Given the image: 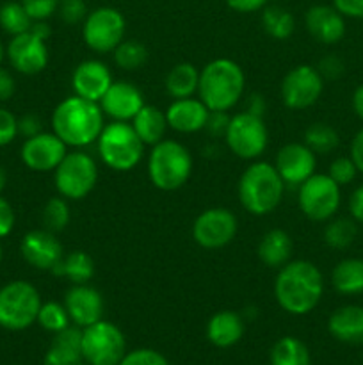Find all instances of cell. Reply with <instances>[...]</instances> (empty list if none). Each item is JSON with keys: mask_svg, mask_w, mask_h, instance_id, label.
<instances>
[{"mask_svg": "<svg viewBox=\"0 0 363 365\" xmlns=\"http://www.w3.org/2000/svg\"><path fill=\"white\" fill-rule=\"evenodd\" d=\"M199 70L191 63H178L167 71L164 88L173 100L191 98L198 95Z\"/></svg>", "mask_w": 363, "mask_h": 365, "instance_id": "f546056e", "label": "cell"}, {"mask_svg": "<svg viewBox=\"0 0 363 365\" xmlns=\"http://www.w3.org/2000/svg\"><path fill=\"white\" fill-rule=\"evenodd\" d=\"M228 123H230V116L228 113H219V110H210L209 121H206L205 130L214 138H224Z\"/></svg>", "mask_w": 363, "mask_h": 365, "instance_id": "c3c4849f", "label": "cell"}, {"mask_svg": "<svg viewBox=\"0 0 363 365\" xmlns=\"http://www.w3.org/2000/svg\"><path fill=\"white\" fill-rule=\"evenodd\" d=\"M260 24H262L263 32L269 38L276 39V41H285V39L292 38V34L295 31L294 14L280 6H269L267 4L262 9Z\"/></svg>", "mask_w": 363, "mask_h": 365, "instance_id": "1f68e13d", "label": "cell"}, {"mask_svg": "<svg viewBox=\"0 0 363 365\" xmlns=\"http://www.w3.org/2000/svg\"><path fill=\"white\" fill-rule=\"evenodd\" d=\"M302 143L312 150L315 155H327L333 153L340 145V135L330 123L317 121L312 123L302 134Z\"/></svg>", "mask_w": 363, "mask_h": 365, "instance_id": "836d02e7", "label": "cell"}, {"mask_svg": "<svg viewBox=\"0 0 363 365\" xmlns=\"http://www.w3.org/2000/svg\"><path fill=\"white\" fill-rule=\"evenodd\" d=\"M68 153V146L53 132H39L27 138L20 148V159L31 171L50 173L56 171Z\"/></svg>", "mask_w": 363, "mask_h": 365, "instance_id": "2e32d148", "label": "cell"}, {"mask_svg": "<svg viewBox=\"0 0 363 365\" xmlns=\"http://www.w3.org/2000/svg\"><path fill=\"white\" fill-rule=\"evenodd\" d=\"M60 365H85V362H73V364H60Z\"/></svg>", "mask_w": 363, "mask_h": 365, "instance_id": "6125c7cd", "label": "cell"}, {"mask_svg": "<svg viewBox=\"0 0 363 365\" xmlns=\"http://www.w3.org/2000/svg\"><path fill=\"white\" fill-rule=\"evenodd\" d=\"M237 232V216L226 207L205 209L192 223V239L205 250L224 248L233 241Z\"/></svg>", "mask_w": 363, "mask_h": 365, "instance_id": "5bb4252c", "label": "cell"}, {"mask_svg": "<svg viewBox=\"0 0 363 365\" xmlns=\"http://www.w3.org/2000/svg\"><path fill=\"white\" fill-rule=\"evenodd\" d=\"M88 13L89 11L84 0H60L59 9H57L60 21L66 25L82 24L85 16H88Z\"/></svg>", "mask_w": 363, "mask_h": 365, "instance_id": "60d3db41", "label": "cell"}, {"mask_svg": "<svg viewBox=\"0 0 363 365\" xmlns=\"http://www.w3.org/2000/svg\"><path fill=\"white\" fill-rule=\"evenodd\" d=\"M130 123L139 139L144 143V146H153L166 139L167 128H169L167 127L166 110L155 106H148V103L142 106V109L132 118Z\"/></svg>", "mask_w": 363, "mask_h": 365, "instance_id": "83f0119b", "label": "cell"}, {"mask_svg": "<svg viewBox=\"0 0 363 365\" xmlns=\"http://www.w3.org/2000/svg\"><path fill=\"white\" fill-rule=\"evenodd\" d=\"M6 184H7V173L6 170L0 166V195H2V191L6 189Z\"/></svg>", "mask_w": 363, "mask_h": 365, "instance_id": "680465c9", "label": "cell"}, {"mask_svg": "<svg viewBox=\"0 0 363 365\" xmlns=\"http://www.w3.org/2000/svg\"><path fill=\"white\" fill-rule=\"evenodd\" d=\"M4 59H6V46H4V43L0 41V66H2Z\"/></svg>", "mask_w": 363, "mask_h": 365, "instance_id": "91938a15", "label": "cell"}, {"mask_svg": "<svg viewBox=\"0 0 363 365\" xmlns=\"http://www.w3.org/2000/svg\"><path fill=\"white\" fill-rule=\"evenodd\" d=\"M305 27L315 41L337 45L345 36V18L327 4H315L305 13Z\"/></svg>", "mask_w": 363, "mask_h": 365, "instance_id": "7402d4cb", "label": "cell"}, {"mask_svg": "<svg viewBox=\"0 0 363 365\" xmlns=\"http://www.w3.org/2000/svg\"><path fill=\"white\" fill-rule=\"evenodd\" d=\"M20 253L28 266L38 271H50V273L56 269L57 264L64 257L60 241L53 232L46 228L27 232L20 241Z\"/></svg>", "mask_w": 363, "mask_h": 365, "instance_id": "e0dca14e", "label": "cell"}, {"mask_svg": "<svg viewBox=\"0 0 363 365\" xmlns=\"http://www.w3.org/2000/svg\"><path fill=\"white\" fill-rule=\"evenodd\" d=\"M127 355V341L120 327L105 319L82 328V359L85 365H117Z\"/></svg>", "mask_w": 363, "mask_h": 365, "instance_id": "8fae6325", "label": "cell"}, {"mask_svg": "<svg viewBox=\"0 0 363 365\" xmlns=\"http://www.w3.org/2000/svg\"><path fill=\"white\" fill-rule=\"evenodd\" d=\"M327 175L331 177V180L337 182L340 187H344V185H349L354 180L356 175H358V168L352 163L351 157H337V159L330 164Z\"/></svg>", "mask_w": 363, "mask_h": 365, "instance_id": "ab89813d", "label": "cell"}, {"mask_svg": "<svg viewBox=\"0 0 363 365\" xmlns=\"http://www.w3.org/2000/svg\"><path fill=\"white\" fill-rule=\"evenodd\" d=\"M274 299L290 316H306L324 296V277L310 260H288L278 269L273 285Z\"/></svg>", "mask_w": 363, "mask_h": 365, "instance_id": "6da1fadb", "label": "cell"}, {"mask_svg": "<svg viewBox=\"0 0 363 365\" xmlns=\"http://www.w3.org/2000/svg\"><path fill=\"white\" fill-rule=\"evenodd\" d=\"M246 75L241 64L233 59L219 57L199 70L198 98L209 110L228 113L244 96Z\"/></svg>", "mask_w": 363, "mask_h": 365, "instance_id": "3957f363", "label": "cell"}, {"mask_svg": "<svg viewBox=\"0 0 363 365\" xmlns=\"http://www.w3.org/2000/svg\"><path fill=\"white\" fill-rule=\"evenodd\" d=\"M270 365H312L308 348L298 337H281L270 349Z\"/></svg>", "mask_w": 363, "mask_h": 365, "instance_id": "d6a6232c", "label": "cell"}, {"mask_svg": "<svg viewBox=\"0 0 363 365\" xmlns=\"http://www.w3.org/2000/svg\"><path fill=\"white\" fill-rule=\"evenodd\" d=\"M342 191L327 173H313L298 187V205L302 216L315 223H326L337 216Z\"/></svg>", "mask_w": 363, "mask_h": 365, "instance_id": "30bf717a", "label": "cell"}, {"mask_svg": "<svg viewBox=\"0 0 363 365\" xmlns=\"http://www.w3.org/2000/svg\"><path fill=\"white\" fill-rule=\"evenodd\" d=\"M18 135V118L9 109L0 107V148L9 146Z\"/></svg>", "mask_w": 363, "mask_h": 365, "instance_id": "ee69618b", "label": "cell"}, {"mask_svg": "<svg viewBox=\"0 0 363 365\" xmlns=\"http://www.w3.org/2000/svg\"><path fill=\"white\" fill-rule=\"evenodd\" d=\"M144 143L135 134L130 121L105 123L96 139L100 160L117 173L135 170L144 157Z\"/></svg>", "mask_w": 363, "mask_h": 365, "instance_id": "8992f818", "label": "cell"}, {"mask_svg": "<svg viewBox=\"0 0 363 365\" xmlns=\"http://www.w3.org/2000/svg\"><path fill=\"white\" fill-rule=\"evenodd\" d=\"M114 64L120 70L135 71L148 61V48L137 39H123L112 52Z\"/></svg>", "mask_w": 363, "mask_h": 365, "instance_id": "8d00e7d4", "label": "cell"}, {"mask_svg": "<svg viewBox=\"0 0 363 365\" xmlns=\"http://www.w3.org/2000/svg\"><path fill=\"white\" fill-rule=\"evenodd\" d=\"M265 100H263L262 95H258V93H255V95H251L248 98V102H246V109L248 113H253L256 114V116H262L263 118V113H265Z\"/></svg>", "mask_w": 363, "mask_h": 365, "instance_id": "11a10c76", "label": "cell"}, {"mask_svg": "<svg viewBox=\"0 0 363 365\" xmlns=\"http://www.w3.org/2000/svg\"><path fill=\"white\" fill-rule=\"evenodd\" d=\"M63 303L66 307L71 324L75 327L88 328L103 319V310H105L103 296L89 284L71 285L64 292Z\"/></svg>", "mask_w": 363, "mask_h": 365, "instance_id": "d6986e66", "label": "cell"}, {"mask_svg": "<svg viewBox=\"0 0 363 365\" xmlns=\"http://www.w3.org/2000/svg\"><path fill=\"white\" fill-rule=\"evenodd\" d=\"M331 6L344 18H363V0H331Z\"/></svg>", "mask_w": 363, "mask_h": 365, "instance_id": "681fc988", "label": "cell"}, {"mask_svg": "<svg viewBox=\"0 0 363 365\" xmlns=\"http://www.w3.org/2000/svg\"><path fill=\"white\" fill-rule=\"evenodd\" d=\"M315 68L319 70L320 77L324 78V82H326V81H337V78H340L342 75H344V71H345L344 61H342L338 56H335V53L324 56L322 59L319 61V64H317Z\"/></svg>", "mask_w": 363, "mask_h": 365, "instance_id": "f6af8a7d", "label": "cell"}, {"mask_svg": "<svg viewBox=\"0 0 363 365\" xmlns=\"http://www.w3.org/2000/svg\"><path fill=\"white\" fill-rule=\"evenodd\" d=\"M71 220V210H70V202L63 196H52L48 202L45 203L41 212V221L43 228L53 232V234H59L64 228L70 225Z\"/></svg>", "mask_w": 363, "mask_h": 365, "instance_id": "74e56055", "label": "cell"}, {"mask_svg": "<svg viewBox=\"0 0 363 365\" xmlns=\"http://www.w3.org/2000/svg\"><path fill=\"white\" fill-rule=\"evenodd\" d=\"M349 212L358 225H363V184L352 191L349 198Z\"/></svg>", "mask_w": 363, "mask_h": 365, "instance_id": "f5cc1de1", "label": "cell"}, {"mask_svg": "<svg viewBox=\"0 0 363 365\" xmlns=\"http://www.w3.org/2000/svg\"><path fill=\"white\" fill-rule=\"evenodd\" d=\"M242 335H244V319L233 310H219L206 323V339L216 348H231L241 341Z\"/></svg>", "mask_w": 363, "mask_h": 365, "instance_id": "d4e9b609", "label": "cell"}, {"mask_svg": "<svg viewBox=\"0 0 363 365\" xmlns=\"http://www.w3.org/2000/svg\"><path fill=\"white\" fill-rule=\"evenodd\" d=\"M349 157H351L352 163L358 168V173L363 175V128H359L354 134V138H352Z\"/></svg>", "mask_w": 363, "mask_h": 365, "instance_id": "db71d44e", "label": "cell"}, {"mask_svg": "<svg viewBox=\"0 0 363 365\" xmlns=\"http://www.w3.org/2000/svg\"><path fill=\"white\" fill-rule=\"evenodd\" d=\"M16 225V214L13 205L4 196H0V239L7 237L14 230Z\"/></svg>", "mask_w": 363, "mask_h": 365, "instance_id": "bcb514c9", "label": "cell"}, {"mask_svg": "<svg viewBox=\"0 0 363 365\" xmlns=\"http://www.w3.org/2000/svg\"><path fill=\"white\" fill-rule=\"evenodd\" d=\"M36 323H38L45 331H50V334H59V331H63L64 328L70 327L71 321H70V316H68V310L66 307H64V303L46 302V303H41V309H39Z\"/></svg>", "mask_w": 363, "mask_h": 365, "instance_id": "f35d334b", "label": "cell"}, {"mask_svg": "<svg viewBox=\"0 0 363 365\" xmlns=\"http://www.w3.org/2000/svg\"><path fill=\"white\" fill-rule=\"evenodd\" d=\"M331 285L342 296L363 294V259L340 260L331 271Z\"/></svg>", "mask_w": 363, "mask_h": 365, "instance_id": "f1b7e54d", "label": "cell"}, {"mask_svg": "<svg viewBox=\"0 0 363 365\" xmlns=\"http://www.w3.org/2000/svg\"><path fill=\"white\" fill-rule=\"evenodd\" d=\"M73 362H84V359H82V328L70 324L59 334H53L45 356V365Z\"/></svg>", "mask_w": 363, "mask_h": 365, "instance_id": "484cf974", "label": "cell"}, {"mask_svg": "<svg viewBox=\"0 0 363 365\" xmlns=\"http://www.w3.org/2000/svg\"><path fill=\"white\" fill-rule=\"evenodd\" d=\"M274 168L285 185H301L306 178L317 173V155L305 143H287L281 146L274 159Z\"/></svg>", "mask_w": 363, "mask_h": 365, "instance_id": "ac0fdd59", "label": "cell"}, {"mask_svg": "<svg viewBox=\"0 0 363 365\" xmlns=\"http://www.w3.org/2000/svg\"><path fill=\"white\" fill-rule=\"evenodd\" d=\"M285 182L274 164L267 160H251L242 171L237 184L238 202L253 216H267L280 207L283 200Z\"/></svg>", "mask_w": 363, "mask_h": 365, "instance_id": "277c9868", "label": "cell"}, {"mask_svg": "<svg viewBox=\"0 0 363 365\" xmlns=\"http://www.w3.org/2000/svg\"><path fill=\"white\" fill-rule=\"evenodd\" d=\"M112 82V71L100 59L82 61L75 66L73 73H71L73 95L91 100V102H100Z\"/></svg>", "mask_w": 363, "mask_h": 365, "instance_id": "44dd1931", "label": "cell"}, {"mask_svg": "<svg viewBox=\"0 0 363 365\" xmlns=\"http://www.w3.org/2000/svg\"><path fill=\"white\" fill-rule=\"evenodd\" d=\"M6 59L18 73L38 75L48 66V46H46L45 39L27 31L9 39L6 46Z\"/></svg>", "mask_w": 363, "mask_h": 365, "instance_id": "9a60e30c", "label": "cell"}, {"mask_svg": "<svg viewBox=\"0 0 363 365\" xmlns=\"http://www.w3.org/2000/svg\"><path fill=\"white\" fill-rule=\"evenodd\" d=\"M98 182V164L95 157L82 148H75L64 155L53 171V185L57 195L68 202H78L93 192Z\"/></svg>", "mask_w": 363, "mask_h": 365, "instance_id": "52a82bcc", "label": "cell"}, {"mask_svg": "<svg viewBox=\"0 0 363 365\" xmlns=\"http://www.w3.org/2000/svg\"><path fill=\"white\" fill-rule=\"evenodd\" d=\"M57 277H63L70 282L71 285H82L89 284L96 273V266L93 257L88 252L82 250H75L70 252L68 255L63 257L56 269L52 271Z\"/></svg>", "mask_w": 363, "mask_h": 365, "instance_id": "4dcf8cb0", "label": "cell"}, {"mask_svg": "<svg viewBox=\"0 0 363 365\" xmlns=\"http://www.w3.org/2000/svg\"><path fill=\"white\" fill-rule=\"evenodd\" d=\"M194 168L191 152L174 139H162L149 146L146 171L148 178L160 191H178L189 182Z\"/></svg>", "mask_w": 363, "mask_h": 365, "instance_id": "5b68a950", "label": "cell"}, {"mask_svg": "<svg viewBox=\"0 0 363 365\" xmlns=\"http://www.w3.org/2000/svg\"><path fill=\"white\" fill-rule=\"evenodd\" d=\"M210 110L196 96L173 100L166 109L167 127L178 134H196L205 130Z\"/></svg>", "mask_w": 363, "mask_h": 365, "instance_id": "603a6c76", "label": "cell"}, {"mask_svg": "<svg viewBox=\"0 0 363 365\" xmlns=\"http://www.w3.org/2000/svg\"><path fill=\"white\" fill-rule=\"evenodd\" d=\"M14 93H16V81H14L13 73L0 66V102L11 100Z\"/></svg>", "mask_w": 363, "mask_h": 365, "instance_id": "816d5d0a", "label": "cell"}, {"mask_svg": "<svg viewBox=\"0 0 363 365\" xmlns=\"http://www.w3.org/2000/svg\"><path fill=\"white\" fill-rule=\"evenodd\" d=\"M224 141L235 157L242 160H256L269 146V130L262 116L241 110L230 116Z\"/></svg>", "mask_w": 363, "mask_h": 365, "instance_id": "9c48e42d", "label": "cell"}, {"mask_svg": "<svg viewBox=\"0 0 363 365\" xmlns=\"http://www.w3.org/2000/svg\"><path fill=\"white\" fill-rule=\"evenodd\" d=\"M41 303V294L31 282H7L0 287V328L11 331L31 328L38 319Z\"/></svg>", "mask_w": 363, "mask_h": 365, "instance_id": "ba28073f", "label": "cell"}, {"mask_svg": "<svg viewBox=\"0 0 363 365\" xmlns=\"http://www.w3.org/2000/svg\"><path fill=\"white\" fill-rule=\"evenodd\" d=\"M117 365H169V362L162 353L155 349L139 348L134 351H127V355Z\"/></svg>", "mask_w": 363, "mask_h": 365, "instance_id": "b9f144b4", "label": "cell"}, {"mask_svg": "<svg viewBox=\"0 0 363 365\" xmlns=\"http://www.w3.org/2000/svg\"><path fill=\"white\" fill-rule=\"evenodd\" d=\"M351 103H352V110H354L356 116L363 121V84H359L358 88L354 89Z\"/></svg>", "mask_w": 363, "mask_h": 365, "instance_id": "9f6ffc18", "label": "cell"}, {"mask_svg": "<svg viewBox=\"0 0 363 365\" xmlns=\"http://www.w3.org/2000/svg\"><path fill=\"white\" fill-rule=\"evenodd\" d=\"M60 0H21L32 21H48L57 14Z\"/></svg>", "mask_w": 363, "mask_h": 365, "instance_id": "7bdbcfd3", "label": "cell"}, {"mask_svg": "<svg viewBox=\"0 0 363 365\" xmlns=\"http://www.w3.org/2000/svg\"><path fill=\"white\" fill-rule=\"evenodd\" d=\"M2 259H4V248L2 245H0V264H2Z\"/></svg>", "mask_w": 363, "mask_h": 365, "instance_id": "94428289", "label": "cell"}, {"mask_svg": "<svg viewBox=\"0 0 363 365\" xmlns=\"http://www.w3.org/2000/svg\"><path fill=\"white\" fill-rule=\"evenodd\" d=\"M31 32H34L36 36H39V38L46 41L52 36V27L48 25V21H32Z\"/></svg>", "mask_w": 363, "mask_h": 365, "instance_id": "6f0895ef", "label": "cell"}, {"mask_svg": "<svg viewBox=\"0 0 363 365\" xmlns=\"http://www.w3.org/2000/svg\"><path fill=\"white\" fill-rule=\"evenodd\" d=\"M224 2L235 13L249 14L256 13V11H262L269 4V0H224Z\"/></svg>", "mask_w": 363, "mask_h": 365, "instance_id": "f907efd6", "label": "cell"}, {"mask_svg": "<svg viewBox=\"0 0 363 365\" xmlns=\"http://www.w3.org/2000/svg\"><path fill=\"white\" fill-rule=\"evenodd\" d=\"M52 132L68 148H85L98 139L105 114L98 102L71 95L60 100L52 113Z\"/></svg>", "mask_w": 363, "mask_h": 365, "instance_id": "7a4b0ae2", "label": "cell"}, {"mask_svg": "<svg viewBox=\"0 0 363 365\" xmlns=\"http://www.w3.org/2000/svg\"><path fill=\"white\" fill-rule=\"evenodd\" d=\"M292 252H294V241L288 235V232L281 230V228H273V230L265 232L258 242V259L263 266L273 267V269H280L281 266L290 260Z\"/></svg>", "mask_w": 363, "mask_h": 365, "instance_id": "4316f807", "label": "cell"}, {"mask_svg": "<svg viewBox=\"0 0 363 365\" xmlns=\"http://www.w3.org/2000/svg\"><path fill=\"white\" fill-rule=\"evenodd\" d=\"M324 91V78L319 70L310 64H298L290 68L281 78V102L290 110L310 109L319 102Z\"/></svg>", "mask_w": 363, "mask_h": 365, "instance_id": "4fadbf2b", "label": "cell"}, {"mask_svg": "<svg viewBox=\"0 0 363 365\" xmlns=\"http://www.w3.org/2000/svg\"><path fill=\"white\" fill-rule=\"evenodd\" d=\"M322 237L331 250H347L358 237V223L352 217H331Z\"/></svg>", "mask_w": 363, "mask_h": 365, "instance_id": "e575fe53", "label": "cell"}, {"mask_svg": "<svg viewBox=\"0 0 363 365\" xmlns=\"http://www.w3.org/2000/svg\"><path fill=\"white\" fill-rule=\"evenodd\" d=\"M331 337L345 344H363V307L344 305L327 319Z\"/></svg>", "mask_w": 363, "mask_h": 365, "instance_id": "cb8c5ba5", "label": "cell"}, {"mask_svg": "<svg viewBox=\"0 0 363 365\" xmlns=\"http://www.w3.org/2000/svg\"><path fill=\"white\" fill-rule=\"evenodd\" d=\"M32 27V18L25 11L21 0H7L0 6V29L11 38L23 32L31 31Z\"/></svg>", "mask_w": 363, "mask_h": 365, "instance_id": "d590c367", "label": "cell"}, {"mask_svg": "<svg viewBox=\"0 0 363 365\" xmlns=\"http://www.w3.org/2000/svg\"><path fill=\"white\" fill-rule=\"evenodd\" d=\"M125 32L127 20L116 7H96L89 11L85 20L82 21V39L85 46L96 53L114 52V48L125 39Z\"/></svg>", "mask_w": 363, "mask_h": 365, "instance_id": "7c38bea8", "label": "cell"}, {"mask_svg": "<svg viewBox=\"0 0 363 365\" xmlns=\"http://www.w3.org/2000/svg\"><path fill=\"white\" fill-rule=\"evenodd\" d=\"M39 132H43V121L38 114L28 113L18 118V134L23 135L25 139L32 138V135L39 134Z\"/></svg>", "mask_w": 363, "mask_h": 365, "instance_id": "7dc6e473", "label": "cell"}, {"mask_svg": "<svg viewBox=\"0 0 363 365\" xmlns=\"http://www.w3.org/2000/svg\"><path fill=\"white\" fill-rule=\"evenodd\" d=\"M98 103L110 121H132L146 102L137 86L128 81H114Z\"/></svg>", "mask_w": 363, "mask_h": 365, "instance_id": "ffe728a7", "label": "cell"}]
</instances>
